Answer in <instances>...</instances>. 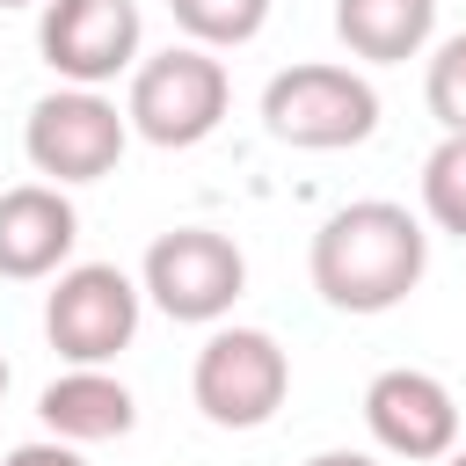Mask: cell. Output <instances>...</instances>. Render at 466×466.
Segmentation results:
<instances>
[{
  "label": "cell",
  "instance_id": "cell-1",
  "mask_svg": "<svg viewBox=\"0 0 466 466\" xmlns=\"http://www.w3.org/2000/svg\"><path fill=\"white\" fill-rule=\"evenodd\" d=\"M306 269H313V291L335 313H393L430 269V233L408 204L357 197V204L320 218Z\"/></svg>",
  "mask_w": 466,
  "mask_h": 466
},
{
  "label": "cell",
  "instance_id": "cell-2",
  "mask_svg": "<svg viewBox=\"0 0 466 466\" xmlns=\"http://www.w3.org/2000/svg\"><path fill=\"white\" fill-rule=\"evenodd\" d=\"M226 102H233V80L211 51L197 44H167L153 58L131 66V95H124V124L160 146V153H189L204 146L218 124H226Z\"/></svg>",
  "mask_w": 466,
  "mask_h": 466
},
{
  "label": "cell",
  "instance_id": "cell-3",
  "mask_svg": "<svg viewBox=\"0 0 466 466\" xmlns=\"http://www.w3.org/2000/svg\"><path fill=\"white\" fill-rule=\"evenodd\" d=\"M262 131L277 146H299V153H342V146H364L379 131V95L357 66L306 58L262 87Z\"/></svg>",
  "mask_w": 466,
  "mask_h": 466
},
{
  "label": "cell",
  "instance_id": "cell-4",
  "mask_svg": "<svg viewBox=\"0 0 466 466\" xmlns=\"http://www.w3.org/2000/svg\"><path fill=\"white\" fill-rule=\"evenodd\" d=\"M291 393V357L269 328H211L189 364V400L211 430H262Z\"/></svg>",
  "mask_w": 466,
  "mask_h": 466
},
{
  "label": "cell",
  "instance_id": "cell-5",
  "mask_svg": "<svg viewBox=\"0 0 466 466\" xmlns=\"http://www.w3.org/2000/svg\"><path fill=\"white\" fill-rule=\"evenodd\" d=\"M131 146V124L124 109L102 95V87H58L29 109L22 124V153L29 167L51 182V189H73V182H102Z\"/></svg>",
  "mask_w": 466,
  "mask_h": 466
},
{
  "label": "cell",
  "instance_id": "cell-6",
  "mask_svg": "<svg viewBox=\"0 0 466 466\" xmlns=\"http://www.w3.org/2000/svg\"><path fill=\"white\" fill-rule=\"evenodd\" d=\"M138 291L167 313V320H189V328H211L233 313V299L248 291V255L211 233V226H175L146 248L138 262Z\"/></svg>",
  "mask_w": 466,
  "mask_h": 466
},
{
  "label": "cell",
  "instance_id": "cell-7",
  "mask_svg": "<svg viewBox=\"0 0 466 466\" xmlns=\"http://www.w3.org/2000/svg\"><path fill=\"white\" fill-rule=\"evenodd\" d=\"M138 306H146V291L116 262H73V269H58V284L44 299V335L66 364H109L116 350H131Z\"/></svg>",
  "mask_w": 466,
  "mask_h": 466
},
{
  "label": "cell",
  "instance_id": "cell-8",
  "mask_svg": "<svg viewBox=\"0 0 466 466\" xmlns=\"http://www.w3.org/2000/svg\"><path fill=\"white\" fill-rule=\"evenodd\" d=\"M138 0H44L36 51L66 87H102L138 66Z\"/></svg>",
  "mask_w": 466,
  "mask_h": 466
},
{
  "label": "cell",
  "instance_id": "cell-9",
  "mask_svg": "<svg viewBox=\"0 0 466 466\" xmlns=\"http://www.w3.org/2000/svg\"><path fill=\"white\" fill-rule=\"evenodd\" d=\"M364 430L379 451L408 459V466H437L451 444H459V400L437 371H415V364H393L364 386Z\"/></svg>",
  "mask_w": 466,
  "mask_h": 466
},
{
  "label": "cell",
  "instance_id": "cell-10",
  "mask_svg": "<svg viewBox=\"0 0 466 466\" xmlns=\"http://www.w3.org/2000/svg\"><path fill=\"white\" fill-rule=\"evenodd\" d=\"M73 240H80V211L66 189H51V182L0 189V277H15V284L58 277Z\"/></svg>",
  "mask_w": 466,
  "mask_h": 466
},
{
  "label": "cell",
  "instance_id": "cell-11",
  "mask_svg": "<svg viewBox=\"0 0 466 466\" xmlns=\"http://www.w3.org/2000/svg\"><path fill=\"white\" fill-rule=\"evenodd\" d=\"M36 415H44V430H51L58 444H109V437H124V430L138 422V400H131V386L109 379L102 364H73V371H58V379L36 393Z\"/></svg>",
  "mask_w": 466,
  "mask_h": 466
},
{
  "label": "cell",
  "instance_id": "cell-12",
  "mask_svg": "<svg viewBox=\"0 0 466 466\" xmlns=\"http://www.w3.org/2000/svg\"><path fill=\"white\" fill-rule=\"evenodd\" d=\"M335 36L364 66H408L437 36V0H335Z\"/></svg>",
  "mask_w": 466,
  "mask_h": 466
},
{
  "label": "cell",
  "instance_id": "cell-13",
  "mask_svg": "<svg viewBox=\"0 0 466 466\" xmlns=\"http://www.w3.org/2000/svg\"><path fill=\"white\" fill-rule=\"evenodd\" d=\"M175 29L197 44V51H233V44H255L262 22H269V0H167Z\"/></svg>",
  "mask_w": 466,
  "mask_h": 466
},
{
  "label": "cell",
  "instance_id": "cell-14",
  "mask_svg": "<svg viewBox=\"0 0 466 466\" xmlns=\"http://www.w3.org/2000/svg\"><path fill=\"white\" fill-rule=\"evenodd\" d=\"M422 218L451 240H466V131H444L422 160Z\"/></svg>",
  "mask_w": 466,
  "mask_h": 466
},
{
  "label": "cell",
  "instance_id": "cell-15",
  "mask_svg": "<svg viewBox=\"0 0 466 466\" xmlns=\"http://www.w3.org/2000/svg\"><path fill=\"white\" fill-rule=\"evenodd\" d=\"M422 102H430L437 131H466V29H459V36H444V44L430 51Z\"/></svg>",
  "mask_w": 466,
  "mask_h": 466
},
{
  "label": "cell",
  "instance_id": "cell-16",
  "mask_svg": "<svg viewBox=\"0 0 466 466\" xmlns=\"http://www.w3.org/2000/svg\"><path fill=\"white\" fill-rule=\"evenodd\" d=\"M0 466H87V459H80V444H58V437H29V444H15Z\"/></svg>",
  "mask_w": 466,
  "mask_h": 466
},
{
  "label": "cell",
  "instance_id": "cell-17",
  "mask_svg": "<svg viewBox=\"0 0 466 466\" xmlns=\"http://www.w3.org/2000/svg\"><path fill=\"white\" fill-rule=\"evenodd\" d=\"M306 466H379V459H371V451H313Z\"/></svg>",
  "mask_w": 466,
  "mask_h": 466
},
{
  "label": "cell",
  "instance_id": "cell-18",
  "mask_svg": "<svg viewBox=\"0 0 466 466\" xmlns=\"http://www.w3.org/2000/svg\"><path fill=\"white\" fill-rule=\"evenodd\" d=\"M444 466H466V444H451V451H444Z\"/></svg>",
  "mask_w": 466,
  "mask_h": 466
},
{
  "label": "cell",
  "instance_id": "cell-19",
  "mask_svg": "<svg viewBox=\"0 0 466 466\" xmlns=\"http://www.w3.org/2000/svg\"><path fill=\"white\" fill-rule=\"evenodd\" d=\"M0 393H7V357H0Z\"/></svg>",
  "mask_w": 466,
  "mask_h": 466
},
{
  "label": "cell",
  "instance_id": "cell-20",
  "mask_svg": "<svg viewBox=\"0 0 466 466\" xmlns=\"http://www.w3.org/2000/svg\"><path fill=\"white\" fill-rule=\"evenodd\" d=\"M0 7H36V0H0Z\"/></svg>",
  "mask_w": 466,
  "mask_h": 466
}]
</instances>
